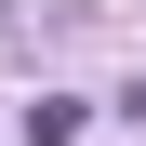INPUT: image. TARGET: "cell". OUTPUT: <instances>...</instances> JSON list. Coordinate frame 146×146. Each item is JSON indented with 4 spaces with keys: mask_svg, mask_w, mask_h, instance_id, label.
Masks as SVG:
<instances>
[{
    "mask_svg": "<svg viewBox=\"0 0 146 146\" xmlns=\"http://www.w3.org/2000/svg\"><path fill=\"white\" fill-rule=\"evenodd\" d=\"M27 146H80V106H66V93H40V106H27Z\"/></svg>",
    "mask_w": 146,
    "mask_h": 146,
    "instance_id": "obj_1",
    "label": "cell"
}]
</instances>
